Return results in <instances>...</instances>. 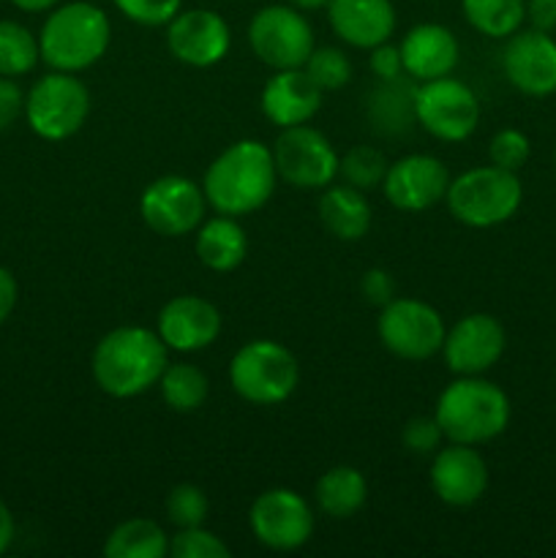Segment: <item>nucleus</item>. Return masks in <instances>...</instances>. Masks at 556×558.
<instances>
[{
    "mask_svg": "<svg viewBox=\"0 0 556 558\" xmlns=\"http://www.w3.org/2000/svg\"><path fill=\"white\" fill-rule=\"evenodd\" d=\"M276 183L278 172L270 147L256 140H240L213 158L202 191L216 213L243 218L270 202Z\"/></svg>",
    "mask_w": 556,
    "mask_h": 558,
    "instance_id": "f257e3e1",
    "label": "nucleus"
},
{
    "mask_svg": "<svg viewBox=\"0 0 556 558\" xmlns=\"http://www.w3.org/2000/svg\"><path fill=\"white\" fill-rule=\"evenodd\" d=\"M167 343L147 327H118L93 349L90 371L96 385L112 398H136L158 387L169 365Z\"/></svg>",
    "mask_w": 556,
    "mask_h": 558,
    "instance_id": "f03ea898",
    "label": "nucleus"
},
{
    "mask_svg": "<svg viewBox=\"0 0 556 558\" xmlns=\"http://www.w3.org/2000/svg\"><path fill=\"white\" fill-rule=\"evenodd\" d=\"M112 41V22L101 5L90 0L58 3L38 33L41 60L55 71H85L107 54Z\"/></svg>",
    "mask_w": 556,
    "mask_h": 558,
    "instance_id": "7ed1b4c3",
    "label": "nucleus"
},
{
    "mask_svg": "<svg viewBox=\"0 0 556 558\" xmlns=\"http://www.w3.org/2000/svg\"><path fill=\"white\" fill-rule=\"evenodd\" d=\"M434 417L447 441L478 447L505 434L510 398L483 376H461L442 390Z\"/></svg>",
    "mask_w": 556,
    "mask_h": 558,
    "instance_id": "20e7f679",
    "label": "nucleus"
},
{
    "mask_svg": "<svg viewBox=\"0 0 556 558\" xmlns=\"http://www.w3.org/2000/svg\"><path fill=\"white\" fill-rule=\"evenodd\" d=\"M523 189L516 172L494 167H478L458 174L447 185V207L452 218L472 229H491L512 218L521 207Z\"/></svg>",
    "mask_w": 556,
    "mask_h": 558,
    "instance_id": "39448f33",
    "label": "nucleus"
},
{
    "mask_svg": "<svg viewBox=\"0 0 556 558\" xmlns=\"http://www.w3.org/2000/svg\"><path fill=\"white\" fill-rule=\"evenodd\" d=\"M229 385L254 407H278L300 385V363L283 343L259 338L238 349L229 363Z\"/></svg>",
    "mask_w": 556,
    "mask_h": 558,
    "instance_id": "423d86ee",
    "label": "nucleus"
},
{
    "mask_svg": "<svg viewBox=\"0 0 556 558\" xmlns=\"http://www.w3.org/2000/svg\"><path fill=\"white\" fill-rule=\"evenodd\" d=\"M90 114V93L85 82L69 71L41 76L25 96V118L36 136L63 142L85 125Z\"/></svg>",
    "mask_w": 556,
    "mask_h": 558,
    "instance_id": "0eeeda50",
    "label": "nucleus"
},
{
    "mask_svg": "<svg viewBox=\"0 0 556 558\" xmlns=\"http://www.w3.org/2000/svg\"><path fill=\"white\" fill-rule=\"evenodd\" d=\"M376 332L390 354L409 363H423L442 352L447 327L434 305L418 298H392L379 308Z\"/></svg>",
    "mask_w": 556,
    "mask_h": 558,
    "instance_id": "6e6552de",
    "label": "nucleus"
},
{
    "mask_svg": "<svg viewBox=\"0 0 556 558\" xmlns=\"http://www.w3.org/2000/svg\"><path fill=\"white\" fill-rule=\"evenodd\" d=\"M249 44L256 58L273 71L303 69L314 52V27L294 5L273 3L256 11L249 22Z\"/></svg>",
    "mask_w": 556,
    "mask_h": 558,
    "instance_id": "1a4fd4ad",
    "label": "nucleus"
},
{
    "mask_svg": "<svg viewBox=\"0 0 556 558\" xmlns=\"http://www.w3.org/2000/svg\"><path fill=\"white\" fill-rule=\"evenodd\" d=\"M414 120L442 142H463L480 123V101L469 85L452 76L418 82Z\"/></svg>",
    "mask_w": 556,
    "mask_h": 558,
    "instance_id": "9d476101",
    "label": "nucleus"
},
{
    "mask_svg": "<svg viewBox=\"0 0 556 558\" xmlns=\"http://www.w3.org/2000/svg\"><path fill=\"white\" fill-rule=\"evenodd\" d=\"M278 180L303 191L327 189L338 178V153L322 131L309 123L281 129L273 142Z\"/></svg>",
    "mask_w": 556,
    "mask_h": 558,
    "instance_id": "9b49d317",
    "label": "nucleus"
},
{
    "mask_svg": "<svg viewBox=\"0 0 556 558\" xmlns=\"http://www.w3.org/2000/svg\"><path fill=\"white\" fill-rule=\"evenodd\" d=\"M249 526L256 543L270 550H298L314 537V510L292 488H270L254 499Z\"/></svg>",
    "mask_w": 556,
    "mask_h": 558,
    "instance_id": "f8f14e48",
    "label": "nucleus"
},
{
    "mask_svg": "<svg viewBox=\"0 0 556 558\" xmlns=\"http://www.w3.org/2000/svg\"><path fill=\"white\" fill-rule=\"evenodd\" d=\"M205 191L183 174L153 180L140 196V216L161 238H185L205 218Z\"/></svg>",
    "mask_w": 556,
    "mask_h": 558,
    "instance_id": "ddd939ff",
    "label": "nucleus"
},
{
    "mask_svg": "<svg viewBox=\"0 0 556 558\" xmlns=\"http://www.w3.org/2000/svg\"><path fill=\"white\" fill-rule=\"evenodd\" d=\"M507 347L505 327L491 314H469L445 332L442 357L458 376H480L494 368Z\"/></svg>",
    "mask_w": 556,
    "mask_h": 558,
    "instance_id": "4468645a",
    "label": "nucleus"
},
{
    "mask_svg": "<svg viewBox=\"0 0 556 558\" xmlns=\"http://www.w3.org/2000/svg\"><path fill=\"white\" fill-rule=\"evenodd\" d=\"M167 47L191 69H210L227 58L232 33L227 20L213 9H180L167 25Z\"/></svg>",
    "mask_w": 556,
    "mask_h": 558,
    "instance_id": "2eb2a0df",
    "label": "nucleus"
},
{
    "mask_svg": "<svg viewBox=\"0 0 556 558\" xmlns=\"http://www.w3.org/2000/svg\"><path fill=\"white\" fill-rule=\"evenodd\" d=\"M447 185H450V172L439 158L428 153H412L387 167L382 191L396 210L423 213L445 199Z\"/></svg>",
    "mask_w": 556,
    "mask_h": 558,
    "instance_id": "dca6fc26",
    "label": "nucleus"
},
{
    "mask_svg": "<svg viewBox=\"0 0 556 558\" xmlns=\"http://www.w3.org/2000/svg\"><path fill=\"white\" fill-rule=\"evenodd\" d=\"M501 71L523 96L543 98L556 93V41L551 33L534 27L512 33L501 52Z\"/></svg>",
    "mask_w": 556,
    "mask_h": 558,
    "instance_id": "f3484780",
    "label": "nucleus"
},
{
    "mask_svg": "<svg viewBox=\"0 0 556 558\" xmlns=\"http://www.w3.org/2000/svg\"><path fill=\"white\" fill-rule=\"evenodd\" d=\"M431 488L445 505L472 507L488 488V466L472 445L439 447L431 463Z\"/></svg>",
    "mask_w": 556,
    "mask_h": 558,
    "instance_id": "a211bd4d",
    "label": "nucleus"
},
{
    "mask_svg": "<svg viewBox=\"0 0 556 558\" xmlns=\"http://www.w3.org/2000/svg\"><path fill=\"white\" fill-rule=\"evenodd\" d=\"M156 332L172 352H200L221 336V314L200 294H180L161 308Z\"/></svg>",
    "mask_w": 556,
    "mask_h": 558,
    "instance_id": "6ab92c4d",
    "label": "nucleus"
},
{
    "mask_svg": "<svg viewBox=\"0 0 556 558\" xmlns=\"http://www.w3.org/2000/svg\"><path fill=\"white\" fill-rule=\"evenodd\" d=\"M259 107L273 125L292 129L316 118L322 109V90L305 69H281L262 87Z\"/></svg>",
    "mask_w": 556,
    "mask_h": 558,
    "instance_id": "aec40b11",
    "label": "nucleus"
},
{
    "mask_svg": "<svg viewBox=\"0 0 556 558\" xmlns=\"http://www.w3.org/2000/svg\"><path fill=\"white\" fill-rule=\"evenodd\" d=\"M325 11L333 33L349 47L374 49L396 33L398 16L390 0H330Z\"/></svg>",
    "mask_w": 556,
    "mask_h": 558,
    "instance_id": "412c9836",
    "label": "nucleus"
},
{
    "mask_svg": "<svg viewBox=\"0 0 556 558\" xmlns=\"http://www.w3.org/2000/svg\"><path fill=\"white\" fill-rule=\"evenodd\" d=\"M403 58V71L412 76L414 82L439 80V76H450L456 71L458 58H461V47L458 38L452 36L450 27L439 25V22H423L414 25L412 31L403 36L398 44Z\"/></svg>",
    "mask_w": 556,
    "mask_h": 558,
    "instance_id": "4be33fe9",
    "label": "nucleus"
},
{
    "mask_svg": "<svg viewBox=\"0 0 556 558\" xmlns=\"http://www.w3.org/2000/svg\"><path fill=\"white\" fill-rule=\"evenodd\" d=\"M194 251L202 265L213 272H232L238 270L249 254V238L234 216L218 213L210 221H202L196 227Z\"/></svg>",
    "mask_w": 556,
    "mask_h": 558,
    "instance_id": "5701e85b",
    "label": "nucleus"
},
{
    "mask_svg": "<svg viewBox=\"0 0 556 558\" xmlns=\"http://www.w3.org/2000/svg\"><path fill=\"white\" fill-rule=\"evenodd\" d=\"M371 218H374V213H371L368 196L363 191L352 189L347 183H330L322 191L319 221L333 238L347 240V243L365 238L371 229Z\"/></svg>",
    "mask_w": 556,
    "mask_h": 558,
    "instance_id": "b1692460",
    "label": "nucleus"
},
{
    "mask_svg": "<svg viewBox=\"0 0 556 558\" xmlns=\"http://www.w3.org/2000/svg\"><path fill=\"white\" fill-rule=\"evenodd\" d=\"M414 90L418 85L409 76L398 80H379V85L368 96L371 129L382 136H401L412 129L414 120Z\"/></svg>",
    "mask_w": 556,
    "mask_h": 558,
    "instance_id": "393cba45",
    "label": "nucleus"
},
{
    "mask_svg": "<svg viewBox=\"0 0 556 558\" xmlns=\"http://www.w3.org/2000/svg\"><path fill=\"white\" fill-rule=\"evenodd\" d=\"M316 507L333 521H347L363 510L368 483L354 466H333L316 480Z\"/></svg>",
    "mask_w": 556,
    "mask_h": 558,
    "instance_id": "a878e982",
    "label": "nucleus"
},
{
    "mask_svg": "<svg viewBox=\"0 0 556 558\" xmlns=\"http://www.w3.org/2000/svg\"><path fill=\"white\" fill-rule=\"evenodd\" d=\"M167 554V532L147 518H131V521L118 523L104 543L107 558H164Z\"/></svg>",
    "mask_w": 556,
    "mask_h": 558,
    "instance_id": "bb28decb",
    "label": "nucleus"
},
{
    "mask_svg": "<svg viewBox=\"0 0 556 558\" xmlns=\"http://www.w3.org/2000/svg\"><path fill=\"white\" fill-rule=\"evenodd\" d=\"M461 11L488 38H510L527 22V0H461Z\"/></svg>",
    "mask_w": 556,
    "mask_h": 558,
    "instance_id": "cd10ccee",
    "label": "nucleus"
},
{
    "mask_svg": "<svg viewBox=\"0 0 556 558\" xmlns=\"http://www.w3.org/2000/svg\"><path fill=\"white\" fill-rule=\"evenodd\" d=\"M158 390H161L164 403L172 412L191 414L205 407L207 396H210V381H207L205 371L196 368V365L174 363L164 368Z\"/></svg>",
    "mask_w": 556,
    "mask_h": 558,
    "instance_id": "c85d7f7f",
    "label": "nucleus"
},
{
    "mask_svg": "<svg viewBox=\"0 0 556 558\" xmlns=\"http://www.w3.org/2000/svg\"><path fill=\"white\" fill-rule=\"evenodd\" d=\"M38 60V38L20 22L0 20V76L16 80L36 69Z\"/></svg>",
    "mask_w": 556,
    "mask_h": 558,
    "instance_id": "c756f323",
    "label": "nucleus"
},
{
    "mask_svg": "<svg viewBox=\"0 0 556 558\" xmlns=\"http://www.w3.org/2000/svg\"><path fill=\"white\" fill-rule=\"evenodd\" d=\"M387 167H390V163H387L385 153H382L379 147L371 145H354L338 158V174L343 178V183L363 191V194L382 189Z\"/></svg>",
    "mask_w": 556,
    "mask_h": 558,
    "instance_id": "7c9ffc66",
    "label": "nucleus"
},
{
    "mask_svg": "<svg viewBox=\"0 0 556 558\" xmlns=\"http://www.w3.org/2000/svg\"><path fill=\"white\" fill-rule=\"evenodd\" d=\"M305 74L319 85L322 93L338 90V87L349 85L352 82V60L347 58V52L338 47H314V52L305 60Z\"/></svg>",
    "mask_w": 556,
    "mask_h": 558,
    "instance_id": "2f4dec72",
    "label": "nucleus"
},
{
    "mask_svg": "<svg viewBox=\"0 0 556 558\" xmlns=\"http://www.w3.org/2000/svg\"><path fill=\"white\" fill-rule=\"evenodd\" d=\"M167 521L174 529H191V526H205L207 512H210V499L200 485L180 483L174 485L167 494Z\"/></svg>",
    "mask_w": 556,
    "mask_h": 558,
    "instance_id": "473e14b6",
    "label": "nucleus"
},
{
    "mask_svg": "<svg viewBox=\"0 0 556 558\" xmlns=\"http://www.w3.org/2000/svg\"><path fill=\"white\" fill-rule=\"evenodd\" d=\"M169 554L174 558H229V545L205 526L178 529L169 539Z\"/></svg>",
    "mask_w": 556,
    "mask_h": 558,
    "instance_id": "72a5a7b5",
    "label": "nucleus"
},
{
    "mask_svg": "<svg viewBox=\"0 0 556 558\" xmlns=\"http://www.w3.org/2000/svg\"><path fill=\"white\" fill-rule=\"evenodd\" d=\"M529 136L518 129H501L491 136L488 142V158L494 167L507 169V172H521L523 163L529 161Z\"/></svg>",
    "mask_w": 556,
    "mask_h": 558,
    "instance_id": "f704fd0d",
    "label": "nucleus"
},
{
    "mask_svg": "<svg viewBox=\"0 0 556 558\" xmlns=\"http://www.w3.org/2000/svg\"><path fill=\"white\" fill-rule=\"evenodd\" d=\"M112 3L125 20L145 27L169 25L174 14L183 9V0H112Z\"/></svg>",
    "mask_w": 556,
    "mask_h": 558,
    "instance_id": "c9c22d12",
    "label": "nucleus"
},
{
    "mask_svg": "<svg viewBox=\"0 0 556 558\" xmlns=\"http://www.w3.org/2000/svg\"><path fill=\"white\" fill-rule=\"evenodd\" d=\"M445 441L436 417H412L401 430V445L414 456H436Z\"/></svg>",
    "mask_w": 556,
    "mask_h": 558,
    "instance_id": "e433bc0d",
    "label": "nucleus"
},
{
    "mask_svg": "<svg viewBox=\"0 0 556 558\" xmlns=\"http://www.w3.org/2000/svg\"><path fill=\"white\" fill-rule=\"evenodd\" d=\"M368 65H371V74H374L376 80H398V76L407 74V71H403L401 49L392 47L390 41H385V44H379V47L371 49Z\"/></svg>",
    "mask_w": 556,
    "mask_h": 558,
    "instance_id": "4c0bfd02",
    "label": "nucleus"
},
{
    "mask_svg": "<svg viewBox=\"0 0 556 558\" xmlns=\"http://www.w3.org/2000/svg\"><path fill=\"white\" fill-rule=\"evenodd\" d=\"M25 112V93L11 76H0V131L16 123V118Z\"/></svg>",
    "mask_w": 556,
    "mask_h": 558,
    "instance_id": "58836bf2",
    "label": "nucleus"
},
{
    "mask_svg": "<svg viewBox=\"0 0 556 558\" xmlns=\"http://www.w3.org/2000/svg\"><path fill=\"white\" fill-rule=\"evenodd\" d=\"M360 289H363V298L368 300L371 305H376V308H382V305H387L396 298V283H392L390 272L379 270V267L365 272L363 281H360Z\"/></svg>",
    "mask_w": 556,
    "mask_h": 558,
    "instance_id": "ea45409f",
    "label": "nucleus"
},
{
    "mask_svg": "<svg viewBox=\"0 0 556 558\" xmlns=\"http://www.w3.org/2000/svg\"><path fill=\"white\" fill-rule=\"evenodd\" d=\"M527 22L534 31H556V0H527Z\"/></svg>",
    "mask_w": 556,
    "mask_h": 558,
    "instance_id": "a19ab883",
    "label": "nucleus"
},
{
    "mask_svg": "<svg viewBox=\"0 0 556 558\" xmlns=\"http://www.w3.org/2000/svg\"><path fill=\"white\" fill-rule=\"evenodd\" d=\"M16 298H20V289H16V278L11 276V270L0 267V325L11 316V311L16 308Z\"/></svg>",
    "mask_w": 556,
    "mask_h": 558,
    "instance_id": "79ce46f5",
    "label": "nucleus"
},
{
    "mask_svg": "<svg viewBox=\"0 0 556 558\" xmlns=\"http://www.w3.org/2000/svg\"><path fill=\"white\" fill-rule=\"evenodd\" d=\"M14 515H11V510L5 507V501L0 499V556L5 554V550L11 548V543H14Z\"/></svg>",
    "mask_w": 556,
    "mask_h": 558,
    "instance_id": "37998d69",
    "label": "nucleus"
},
{
    "mask_svg": "<svg viewBox=\"0 0 556 558\" xmlns=\"http://www.w3.org/2000/svg\"><path fill=\"white\" fill-rule=\"evenodd\" d=\"M11 3L27 14H41V11H52L60 0H11Z\"/></svg>",
    "mask_w": 556,
    "mask_h": 558,
    "instance_id": "c03bdc74",
    "label": "nucleus"
},
{
    "mask_svg": "<svg viewBox=\"0 0 556 558\" xmlns=\"http://www.w3.org/2000/svg\"><path fill=\"white\" fill-rule=\"evenodd\" d=\"M327 3H330V0H289V5H294V9L300 11H322L327 9Z\"/></svg>",
    "mask_w": 556,
    "mask_h": 558,
    "instance_id": "a18cd8bd",
    "label": "nucleus"
}]
</instances>
